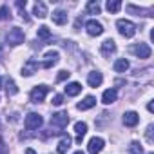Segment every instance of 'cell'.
<instances>
[{
  "instance_id": "cell-1",
  "label": "cell",
  "mask_w": 154,
  "mask_h": 154,
  "mask_svg": "<svg viewBox=\"0 0 154 154\" xmlns=\"http://www.w3.org/2000/svg\"><path fill=\"white\" fill-rule=\"evenodd\" d=\"M116 27H118V33H120L122 36H125V38H132V36L136 35V26H134L131 20L120 18V20L116 22Z\"/></svg>"
},
{
  "instance_id": "cell-2",
  "label": "cell",
  "mask_w": 154,
  "mask_h": 154,
  "mask_svg": "<svg viewBox=\"0 0 154 154\" xmlns=\"http://www.w3.org/2000/svg\"><path fill=\"white\" fill-rule=\"evenodd\" d=\"M24 38H26V35H24V31H22L20 27H13V29H9V33H8V36H6L8 44L13 45V47L24 44Z\"/></svg>"
},
{
  "instance_id": "cell-3",
  "label": "cell",
  "mask_w": 154,
  "mask_h": 154,
  "mask_svg": "<svg viewBox=\"0 0 154 154\" xmlns=\"http://www.w3.org/2000/svg\"><path fill=\"white\" fill-rule=\"evenodd\" d=\"M47 93H49V87H45V85H36V87L31 91L29 98H31V102H33V103H40V102H44V100H45Z\"/></svg>"
},
{
  "instance_id": "cell-4",
  "label": "cell",
  "mask_w": 154,
  "mask_h": 154,
  "mask_svg": "<svg viewBox=\"0 0 154 154\" xmlns=\"http://www.w3.org/2000/svg\"><path fill=\"white\" fill-rule=\"evenodd\" d=\"M42 123H44V120L36 112H31V114L26 116V129L27 131H36L38 127H42Z\"/></svg>"
},
{
  "instance_id": "cell-5",
  "label": "cell",
  "mask_w": 154,
  "mask_h": 154,
  "mask_svg": "<svg viewBox=\"0 0 154 154\" xmlns=\"http://www.w3.org/2000/svg\"><path fill=\"white\" fill-rule=\"evenodd\" d=\"M103 145H105L103 138H100V136H94V138H91V140H89L87 150H89V154H100V152L103 150Z\"/></svg>"
},
{
  "instance_id": "cell-6",
  "label": "cell",
  "mask_w": 154,
  "mask_h": 154,
  "mask_svg": "<svg viewBox=\"0 0 154 154\" xmlns=\"http://www.w3.org/2000/svg\"><path fill=\"white\" fill-rule=\"evenodd\" d=\"M85 31H87V35H91V36H100V35L103 33V26H102L98 20H89V22L85 24Z\"/></svg>"
},
{
  "instance_id": "cell-7",
  "label": "cell",
  "mask_w": 154,
  "mask_h": 154,
  "mask_svg": "<svg viewBox=\"0 0 154 154\" xmlns=\"http://www.w3.org/2000/svg\"><path fill=\"white\" fill-rule=\"evenodd\" d=\"M67 123H69V114H67V112H56V114H53V118H51V125H53V127L63 129Z\"/></svg>"
},
{
  "instance_id": "cell-8",
  "label": "cell",
  "mask_w": 154,
  "mask_h": 154,
  "mask_svg": "<svg viewBox=\"0 0 154 154\" xmlns=\"http://www.w3.org/2000/svg\"><path fill=\"white\" fill-rule=\"evenodd\" d=\"M38 67H40V63H38L36 60L29 58V60L22 65V76H33V74L38 71Z\"/></svg>"
},
{
  "instance_id": "cell-9",
  "label": "cell",
  "mask_w": 154,
  "mask_h": 154,
  "mask_svg": "<svg viewBox=\"0 0 154 154\" xmlns=\"http://www.w3.org/2000/svg\"><path fill=\"white\" fill-rule=\"evenodd\" d=\"M132 53L138 56V58H149L150 56V47L147 45V44H136L134 47H132Z\"/></svg>"
},
{
  "instance_id": "cell-10",
  "label": "cell",
  "mask_w": 154,
  "mask_h": 154,
  "mask_svg": "<svg viewBox=\"0 0 154 154\" xmlns=\"http://www.w3.org/2000/svg\"><path fill=\"white\" fill-rule=\"evenodd\" d=\"M45 60H44V63H42V67H45V69H51L54 63H58V60H60V54L56 53V51H49V53H45V56H44Z\"/></svg>"
},
{
  "instance_id": "cell-11",
  "label": "cell",
  "mask_w": 154,
  "mask_h": 154,
  "mask_svg": "<svg viewBox=\"0 0 154 154\" xmlns=\"http://www.w3.org/2000/svg\"><path fill=\"white\" fill-rule=\"evenodd\" d=\"M138 122H140L138 112H134V111H127V112L123 114V123H125V127H134V125H138Z\"/></svg>"
},
{
  "instance_id": "cell-12",
  "label": "cell",
  "mask_w": 154,
  "mask_h": 154,
  "mask_svg": "<svg viewBox=\"0 0 154 154\" xmlns=\"http://www.w3.org/2000/svg\"><path fill=\"white\" fill-rule=\"evenodd\" d=\"M102 82H103L102 72H98V71L89 72V76H87V84H89L91 87H100V85H102Z\"/></svg>"
},
{
  "instance_id": "cell-13",
  "label": "cell",
  "mask_w": 154,
  "mask_h": 154,
  "mask_svg": "<svg viewBox=\"0 0 154 154\" xmlns=\"http://www.w3.org/2000/svg\"><path fill=\"white\" fill-rule=\"evenodd\" d=\"M114 51H116V44H114V40L107 38V40L102 42V54H103V56H111Z\"/></svg>"
},
{
  "instance_id": "cell-14",
  "label": "cell",
  "mask_w": 154,
  "mask_h": 154,
  "mask_svg": "<svg viewBox=\"0 0 154 154\" xmlns=\"http://www.w3.org/2000/svg\"><path fill=\"white\" fill-rule=\"evenodd\" d=\"M94 105H96V98H94V96H85L76 107H78V111H89V109H93Z\"/></svg>"
},
{
  "instance_id": "cell-15",
  "label": "cell",
  "mask_w": 154,
  "mask_h": 154,
  "mask_svg": "<svg viewBox=\"0 0 154 154\" xmlns=\"http://www.w3.org/2000/svg\"><path fill=\"white\" fill-rule=\"evenodd\" d=\"M116 98H118L116 89H107V91H103V94H102V102H103L105 105L114 103V102H116Z\"/></svg>"
},
{
  "instance_id": "cell-16",
  "label": "cell",
  "mask_w": 154,
  "mask_h": 154,
  "mask_svg": "<svg viewBox=\"0 0 154 154\" xmlns=\"http://www.w3.org/2000/svg\"><path fill=\"white\" fill-rule=\"evenodd\" d=\"M74 131H76V141L82 143V138H84L85 132H87V123H85V122H76V123H74Z\"/></svg>"
},
{
  "instance_id": "cell-17",
  "label": "cell",
  "mask_w": 154,
  "mask_h": 154,
  "mask_svg": "<svg viewBox=\"0 0 154 154\" xmlns=\"http://www.w3.org/2000/svg\"><path fill=\"white\" fill-rule=\"evenodd\" d=\"M82 93V85L78 82H71L65 85V94L67 96H76V94H80Z\"/></svg>"
},
{
  "instance_id": "cell-18",
  "label": "cell",
  "mask_w": 154,
  "mask_h": 154,
  "mask_svg": "<svg viewBox=\"0 0 154 154\" xmlns=\"http://www.w3.org/2000/svg\"><path fill=\"white\" fill-rule=\"evenodd\" d=\"M33 15L38 17V18H45L47 17V6L44 2H36L35 8H33Z\"/></svg>"
},
{
  "instance_id": "cell-19",
  "label": "cell",
  "mask_w": 154,
  "mask_h": 154,
  "mask_svg": "<svg viewBox=\"0 0 154 154\" xmlns=\"http://www.w3.org/2000/svg\"><path fill=\"white\" fill-rule=\"evenodd\" d=\"M53 22L58 24V26H63V24L67 22V13H65L63 9H56V11L53 13Z\"/></svg>"
},
{
  "instance_id": "cell-20",
  "label": "cell",
  "mask_w": 154,
  "mask_h": 154,
  "mask_svg": "<svg viewBox=\"0 0 154 154\" xmlns=\"http://www.w3.org/2000/svg\"><path fill=\"white\" fill-rule=\"evenodd\" d=\"M69 147H71V138H69V136H63V138L60 140L56 150H58V154H65V152L69 150Z\"/></svg>"
},
{
  "instance_id": "cell-21",
  "label": "cell",
  "mask_w": 154,
  "mask_h": 154,
  "mask_svg": "<svg viewBox=\"0 0 154 154\" xmlns=\"http://www.w3.org/2000/svg\"><path fill=\"white\" fill-rule=\"evenodd\" d=\"M85 9H87L89 15H100V11H102V8H100V4L96 2V0H89Z\"/></svg>"
},
{
  "instance_id": "cell-22",
  "label": "cell",
  "mask_w": 154,
  "mask_h": 154,
  "mask_svg": "<svg viewBox=\"0 0 154 154\" xmlns=\"http://www.w3.org/2000/svg\"><path fill=\"white\" fill-rule=\"evenodd\" d=\"M127 69H129V60L118 58V60L114 62V71H116V72H125Z\"/></svg>"
},
{
  "instance_id": "cell-23",
  "label": "cell",
  "mask_w": 154,
  "mask_h": 154,
  "mask_svg": "<svg viewBox=\"0 0 154 154\" xmlns=\"http://www.w3.org/2000/svg\"><path fill=\"white\" fill-rule=\"evenodd\" d=\"M122 9V2L120 0H109L107 2V11L109 13H118Z\"/></svg>"
},
{
  "instance_id": "cell-24",
  "label": "cell",
  "mask_w": 154,
  "mask_h": 154,
  "mask_svg": "<svg viewBox=\"0 0 154 154\" xmlns=\"http://www.w3.org/2000/svg\"><path fill=\"white\" fill-rule=\"evenodd\" d=\"M6 93H8V96H15L17 93H18V89H17V84L9 78V80H6Z\"/></svg>"
},
{
  "instance_id": "cell-25",
  "label": "cell",
  "mask_w": 154,
  "mask_h": 154,
  "mask_svg": "<svg viewBox=\"0 0 154 154\" xmlns=\"http://www.w3.org/2000/svg\"><path fill=\"white\" fill-rule=\"evenodd\" d=\"M129 152H131V154H145V152H143V147L140 145V141H132V143L129 145Z\"/></svg>"
},
{
  "instance_id": "cell-26",
  "label": "cell",
  "mask_w": 154,
  "mask_h": 154,
  "mask_svg": "<svg viewBox=\"0 0 154 154\" xmlns=\"http://www.w3.org/2000/svg\"><path fill=\"white\" fill-rule=\"evenodd\" d=\"M36 35H38V38H42V40H47V38L51 36V31H49L45 26H42V27H38V33H36Z\"/></svg>"
},
{
  "instance_id": "cell-27",
  "label": "cell",
  "mask_w": 154,
  "mask_h": 154,
  "mask_svg": "<svg viewBox=\"0 0 154 154\" xmlns=\"http://www.w3.org/2000/svg\"><path fill=\"white\" fill-rule=\"evenodd\" d=\"M8 18H11L9 8L8 6H2V8H0V20H8Z\"/></svg>"
},
{
  "instance_id": "cell-28",
  "label": "cell",
  "mask_w": 154,
  "mask_h": 154,
  "mask_svg": "<svg viewBox=\"0 0 154 154\" xmlns=\"http://www.w3.org/2000/svg\"><path fill=\"white\" fill-rule=\"evenodd\" d=\"M127 11H129V13H136V15H145V13H150V11H147V9H140V8H136V6H127Z\"/></svg>"
},
{
  "instance_id": "cell-29",
  "label": "cell",
  "mask_w": 154,
  "mask_h": 154,
  "mask_svg": "<svg viewBox=\"0 0 154 154\" xmlns=\"http://www.w3.org/2000/svg\"><path fill=\"white\" fill-rule=\"evenodd\" d=\"M69 74H71V72H67V71H60V74L56 76V80H58V82H62V80L69 78Z\"/></svg>"
},
{
  "instance_id": "cell-30",
  "label": "cell",
  "mask_w": 154,
  "mask_h": 154,
  "mask_svg": "<svg viewBox=\"0 0 154 154\" xmlns=\"http://www.w3.org/2000/svg\"><path fill=\"white\" fill-rule=\"evenodd\" d=\"M53 103H54V105H62V103H63V96H62V94H56V96L53 98Z\"/></svg>"
},
{
  "instance_id": "cell-31",
  "label": "cell",
  "mask_w": 154,
  "mask_h": 154,
  "mask_svg": "<svg viewBox=\"0 0 154 154\" xmlns=\"http://www.w3.org/2000/svg\"><path fill=\"white\" fill-rule=\"evenodd\" d=\"M152 129H154L152 125L147 127V140H149V141H152Z\"/></svg>"
},
{
  "instance_id": "cell-32",
  "label": "cell",
  "mask_w": 154,
  "mask_h": 154,
  "mask_svg": "<svg viewBox=\"0 0 154 154\" xmlns=\"http://www.w3.org/2000/svg\"><path fill=\"white\" fill-rule=\"evenodd\" d=\"M147 109H149V111H150V112H152V111H154V105H152V102H150V103H149V105H147Z\"/></svg>"
},
{
  "instance_id": "cell-33",
  "label": "cell",
  "mask_w": 154,
  "mask_h": 154,
  "mask_svg": "<svg viewBox=\"0 0 154 154\" xmlns=\"http://www.w3.org/2000/svg\"><path fill=\"white\" fill-rule=\"evenodd\" d=\"M26 154H36V152H35L33 149H26Z\"/></svg>"
},
{
  "instance_id": "cell-34",
  "label": "cell",
  "mask_w": 154,
  "mask_h": 154,
  "mask_svg": "<svg viewBox=\"0 0 154 154\" xmlns=\"http://www.w3.org/2000/svg\"><path fill=\"white\" fill-rule=\"evenodd\" d=\"M74 154H84V152H82V150H76V152H74Z\"/></svg>"
},
{
  "instance_id": "cell-35",
  "label": "cell",
  "mask_w": 154,
  "mask_h": 154,
  "mask_svg": "<svg viewBox=\"0 0 154 154\" xmlns=\"http://www.w3.org/2000/svg\"><path fill=\"white\" fill-rule=\"evenodd\" d=\"M0 85H2V80H0Z\"/></svg>"
},
{
  "instance_id": "cell-36",
  "label": "cell",
  "mask_w": 154,
  "mask_h": 154,
  "mask_svg": "<svg viewBox=\"0 0 154 154\" xmlns=\"http://www.w3.org/2000/svg\"><path fill=\"white\" fill-rule=\"evenodd\" d=\"M149 154H152V152H149Z\"/></svg>"
}]
</instances>
